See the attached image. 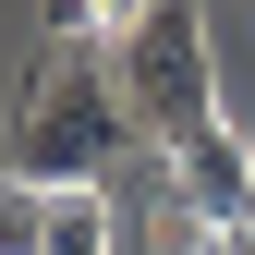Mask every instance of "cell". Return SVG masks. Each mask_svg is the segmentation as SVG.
I'll return each instance as SVG.
<instances>
[{"label": "cell", "mask_w": 255, "mask_h": 255, "mask_svg": "<svg viewBox=\"0 0 255 255\" xmlns=\"http://www.w3.org/2000/svg\"><path fill=\"white\" fill-rule=\"evenodd\" d=\"M122 146H134V98H122L110 49H37V73L12 98V134H0V170L37 182V195H73Z\"/></svg>", "instance_id": "cell-1"}, {"label": "cell", "mask_w": 255, "mask_h": 255, "mask_svg": "<svg viewBox=\"0 0 255 255\" xmlns=\"http://www.w3.org/2000/svg\"><path fill=\"white\" fill-rule=\"evenodd\" d=\"M110 73H122V98H134V134H146V146H182V134L219 122V61H207L195 0H158L134 37L110 49Z\"/></svg>", "instance_id": "cell-2"}, {"label": "cell", "mask_w": 255, "mask_h": 255, "mask_svg": "<svg viewBox=\"0 0 255 255\" xmlns=\"http://www.w3.org/2000/svg\"><path fill=\"white\" fill-rule=\"evenodd\" d=\"M158 158H170L182 231H255V134L207 122V134H182V146H158Z\"/></svg>", "instance_id": "cell-3"}, {"label": "cell", "mask_w": 255, "mask_h": 255, "mask_svg": "<svg viewBox=\"0 0 255 255\" xmlns=\"http://www.w3.org/2000/svg\"><path fill=\"white\" fill-rule=\"evenodd\" d=\"M158 0H37V37L49 49H122Z\"/></svg>", "instance_id": "cell-4"}, {"label": "cell", "mask_w": 255, "mask_h": 255, "mask_svg": "<svg viewBox=\"0 0 255 255\" xmlns=\"http://www.w3.org/2000/svg\"><path fill=\"white\" fill-rule=\"evenodd\" d=\"M37 255H110V207H98V182L49 195V243H37Z\"/></svg>", "instance_id": "cell-5"}, {"label": "cell", "mask_w": 255, "mask_h": 255, "mask_svg": "<svg viewBox=\"0 0 255 255\" xmlns=\"http://www.w3.org/2000/svg\"><path fill=\"white\" fill-rule=\"evenodd\" d=\"M37 243H49V195L0 170V255H37Z\"/></svg>", "instance_id": "cell-6"}, {"label": "cell", "mask_w": 255, "mask_h": 255, "mask_svg": "<svg viewBox=\"0 0 255 255\" xmlns=\"http://www.w3.org/2000/svg\"><path fill=\"white\" fill-rule=\"evenodd\" d=\"M182 255H255V231H195Z\"/></svg>", "instance_id": "cell-7"}]
</instances>
